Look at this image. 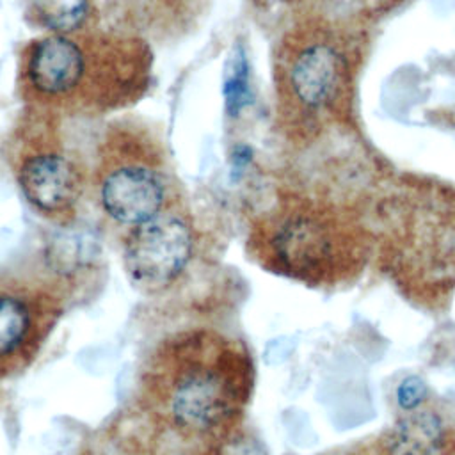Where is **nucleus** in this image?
I'll return each mask as SVG.
<instances>
[{"mask_svg":"<svg viewBox=\"0 0 455 455\" xmlns=\"http://www.w3.org/2000/svg\"><path fill=\"white\" fill-rule=\"evenodd\" d=\"M153 68L151 43L94 25L25 43L18 53L16 89L23 107L68 121L114 117L148 94Z\"/></svg>","mask_w":455,"mask_h":455,"instance_id":"nucleus-1","label":"nucleus"},{"mask_svg":"<svg viewBox=\"0 0 455 455\" xmlns=\"http://www.w3.org/2000/svg\"><path fill=\"white\" fill-rule=\"evenodd\" d=\"M359 23L338 11H325L275 34V126L291 146L306 148L350 123L364 52Z\"/></svg>","mask_w":455,"mask_h":455,"instance_id":"nucleus-2","label":"nucleus"},{"mask_svg":"<svg viewBox=\"0 0 455 455\" xmlns=\"http://www.w3.org/2000/svg\"><path fill=\"white\" fill-rule=\"evenodd\" d=\"M91 156L98 204L110 220L132 229L169 210L171 155L149 121L128 112L107 119Z\"/></svg>","mask_w":455,"mask_h":455,"instance_id":"nucleus-3","label":"nucleus"},{"mask_svg":"<svg viewBox=\"0 0 455 455\" xmlns=\"http://www.w3.org/2000/svg\"><path fill=\"white\" fill-rule=\"evenodd\" d=\"M55 114L23 107L7 142V155L25 201L46 217H66L84 196L87 164Z\"/></svg>","mask_w":455,"mask_h":455,"instance_id":"nucleus-4","label":"nucleus"},{"mask_svg":"<svg viewBox=\"0 0 455 455\" xmlns=\"http://www.w3.org/2000/svg\"><path fill=\"white\" fill-rule=\"evenodd\" d=\"M265 245L281 270L311 281L338 275L357 256L354 231L336 213L309 203L283 208L270 222Z\"/></svg>","mask_w":455,"mask_h":455,"instance_id":"nucleus-5","label":"nucleus"},{"mask_svg":"<svg viewBox=\"0 0 455 455\" xmlns=\"http://www.w3.org/2000/svg\"><path fill=\"white\" fill-rule=\"evenodd\" d=\"M196 235L178 212L165 210L132 228L124 238L123 261L132 283L158 290L178 279L192 261Z\"/></svg>","mask_w":455,"mask_h":455,"instance_id":"nucleus-6","label":"nucleus"},{"mask_svg":"<svg viewBox=\"0 0 455 455\" xmlns=\"http://www.w3.org/2000/svg\"><path fill=\"white\" fill-rule=\"evenodd\" d=\"M203 12V0H107L100 23L153 44L187 30Z\"/></svg>","mask_w":455,"mask_h":455,"instance_id":"nucleus-7","label":"nucleus"},{"mask_svg":"<svg viewBox=\"0 0 455 455\" xmlns=\"http://www.w3.org/2000/svg\"><path fill=\"white\" fill-rule=\"evenodd\" d=\"M231 409V395L224 380L210 371L185 377L174 389V418L194 430H204L222 421Z\"/></svg>","mask_w":455,"mask_h":455,"instance_id":"nucleus-8","label":"nucleus"},{"mask_svg":"<svg viewBox=\"0 0 455 455\" xmlns=\"http://www.w3.org/2000/svg\"><path fill=\"white\" fill-rule=\"evenodd\" d=\"M25 20L43 34H71L101 25L96 0H28Z\"/></svg>","mask_w":455,"mask_h":455,"instance_id":"nucleus-9","label":"nucleus"},{"mask_svg":"<svg viewBox=\"0 0 455 455\" xmlns=\"http://www.w3.org/2000/svg\"><path fill=\"white\" fill-rule=\"evenodd\" d=\"M444 441L443 419L434 411H409L391 432V455H435Z\"/></svg>","mask_w":455,"mask_h":455,"instance_id":"nucleus-10","label":"nucleus"},{"mask_svg":"<svg viewBox=\"0 0 455 455\" xmlns=\"http://www.w3.org/2000/svg\"><path fill=\"white\" fill-rule=\"evenodd\" d=\"M254 20L279 34L286 27L309 16L332 11L331 0H247Z\"/></svg>","mask_w":455,"mask_h":455,"instance_id":"nucleus-11","label":"nucleus"},{"mask_svg":"<svg viewBox=\"0 0 455 455\" xmlns=\"http://www.w3.org/2000/svg\"><path fill=\"white\" fill-rule=\"evenodd\" d=\"M96 243L82 231H75L71 224L62 226V231L50 242L48 259L59 272H75L94 258Z\"/></svg>","mask_w":455,"mask_h":455,"instance_id":"nucleus-12","label":"nucleus"},{"mask_svg":"<svg viewBox=\"0 0 455 455\" xmlns=\"http://www.w3.org/2000/svg\"><path fill=\"white\" fill-rule=\"evenodd\" d=\"M28 311L14 297H0V357L11 354L28 331Z\"/></svg>","mask_w":455,"mask_h":455,"instance_id":"nucleus-13","label":"nucleus"},{"mask_svg":"<svg viewBox=\"0 0 455 455\" xmlns=\"http://www.w3.org/2000/svg\"><path fill=\"white\" fill-rule=\"evenodd\" d=\"M400 2L403 0H331V9L363 21L393 9Z\"/></svg>","mask_w":455,"mask_h":455,"instance_id":"nucleus-14","label":"nucleus"},{"mask_svg":"<svg viewBox=\"0 0 455 455\" xmlns=\"http://www.w3.org/2000/svg\"><path fill=\"white\" fill-rule=\"evenodd\" d=\"M233 69L229 73V78L226 80V92H228V105L233 107V114L238 112V108L245 103L247 96V64L243 59V53L238 50L235 53Z\"/></svg>","mask_w":455,"mask_h":455,"instance_id":"nucleus-15","label":"nucleus"},{"mask_svg":"<svg viewBox=\"0 0 455 455\" xmlns=\"http://www.w3.org/2000/svg\"><path fill=\"white\" fill-rule=\"evenodd\" d=\"M427 384L418 375L405 377L396 387V402L403 411H416L427 400Z\"/></svg>","mask_w":455,"mask_h":455,"instance_id":"nucleus-16","label":"nucleus"},{"mask_svg":"<svg viewBox=\"0 0 455 455\" xmlns=\"http://www.w3.org/2000/svg\"><path fill=\"white\" fill-rule=\"evenodd\" d=\"M224 455H268L256 441L238 439L228 446Z\"/></svg>","mask_w":455,"mask_h":455,"instance_id":"nucleus-17","label":"nucleus"}]
</instances>
